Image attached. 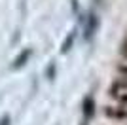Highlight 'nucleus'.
<instances>
[{
    "label": "nucleus",
    "mask_w": 127,
    "mask_h": 125,
    "mask_svg": "<svg viewBox=\"0 0 127 125\" xmlns=\"http://www.w3.org/2000/svg\"><path fill=\"white\" fill-rule=\"evenodd\" d=\"M29 57H31V49H25V51H23L21 55H19V59H17V61L13 62V66H15V68H21L23 64H25V61H27Z\"/></svg>",
    "instance_id": "f03ea898"
},
{
    "label": "nucleus",
    "mask_w": 127,
    "mask_h": 125,
    "mask_svg": "<svg viewBox=\"0 0 127 125\" xmlns=\"http://www.w3.org/2000/svg\"><path fill=\"white\" fill-rule=\"evenodd\" d=\"M2 125H10V118H8V116H6L4 120H2Z\"/></svg>",
    "instance_id": "20e7f679"
},
{
    "label": "nucleus",
    "mask_w": 127,
    "mask_h": 125,
    "mask_svg": "<svg viewBox=\"0 0 127 125\" xmlns=\"http://www.w3.org/2000/svg\"><path fill=\"white\" fill-rule=\"evenodd\" d=\"M91 114H93V100L87 97V99H85V104H84V120L87 121Z\"/></svg>",
    "instance_id": "f257e3e1"
},
{
    "label": "nucleus",
    "mask_w": 127,
    "mask_h": 125,
    "mask_svg": "<svg viewBox=\"0 0 127 125\" xmlns=\"http://www.w3.org/2000/svg\"><path fill=\"white\" fill-rule=\"evenodd\" d=\"M95 27H97V19H95V15H91V21H89V25H87V38L93 34Z\"/></svg>",
    "instance_id": "7ed1b4c3"
}]
</instances>
